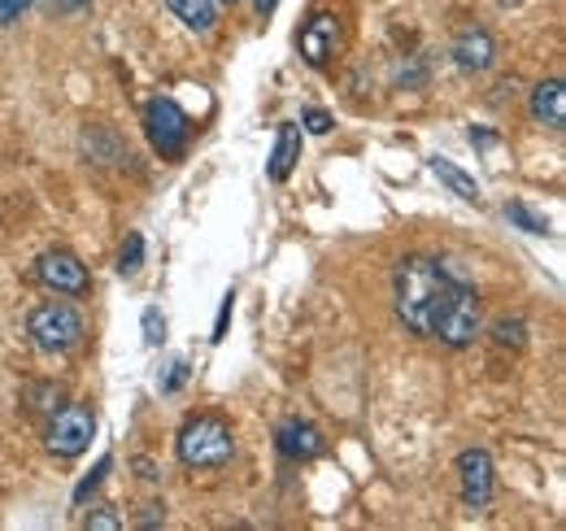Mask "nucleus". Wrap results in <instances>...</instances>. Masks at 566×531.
I'll return each mask as SVG.
<instances>
[{
    "label": "nucleus",
    "mask_w": 566,
    "mask_h": 531,
    "mask_svg": "<svg viewBox=\"0 0 566 531\" xmlns=\"http://www.w3.org/2000/svg\"><path fill=\"white\" fill-rule=\"evenodd\" d=\"M27 9H31V0H0V27H13Z\"/></svg>",
    "instance_id": "nucleus-27"
},
{
    "label": "nucleus",
    "mask_w": 566,
    "mask_h": 531,
    "mask_svg": "<svg viewBox=\"0 0 566 531\" xmlns=\"http://www.w3.org/2000/svg\"><path fill=\"white\" fill-rule=\"evenodd\" d=\"M136 470H140V479H148V483H153V479H161V475H157V466L148 462V458H136Z\"/></svg>",
    "instance_id": "nucleus-30"
},
{
    "label": "nucleus",
    "mask_w": 566,
    "mask_h": 531,
    "mask_svg": "<svg viewBox=\"0 0 566 531\" xmlns=\"http://www.w3.org/2000/svg\"><path fill=\"white\" fill-rule=\"evenodd\" d=\"M253 9H258V13H262V18H271V13H275V9H280V0H253Z\"/></svg>",
    "instance_id": "nucleus-31"
},
{
    "label": "nucleus",
    "mask_w": 566,
    "mask_h": 531,
    "mask_svg": "<svg viewBox=\"0 0 566 531\" xmlns=\"http://www.w3.org/2000/svg\"><path fill=\"white\" fill-rule=\"evenodd\" d=\"M213 4H218V9H222V4H227V9H231V4H240V0H213Z\"/></svg>",
    "instance_id": "nucleus-32"
},
{
    "label": "nucleus",
    "mask_w": 566,
    "mask_h": 531,
    "mask_svg": "<svg viewBox=\"0 0 566 531\" xmlns=\"http://www.w3.org/2000/svg\"><path fill=\"white\" fill-rule=\"evenodd\" d=\"M49 13H57V18H71V13H83L92 0H40Z\"/></svg>",
    "instance_id": "nucleus-26"
},
{
    "label": "nucleus",
    "mask_w": 566,
    "mask_h": 531,
    "mask_svg": "<svg viewBox=\"0 0 566 531\" xmlns=\"http://www.w3.org/2000/svg\"><path fill=\"white\" fill-rule=\"evenodd\" d=\"M83 528L87 531H118L123 528V519L114 514V506H96V510L83 519Z\"/></svg>",
    "instance_id": "nucleus-23"
},
{
    "label": "nucleus",
    "mask_w": 566,
    "mask_h": 531,
    "mask_svg": "<svg viewBox=\"0 0 566 531\" xmlns=\"http://www.w3.org/2000/svg\"><path fill=\"white\" fill-rule=\"evenodd\" d=\"M458 483H462V506L484 510L496 492V466L489 449H467L458 454Z\"/></svg>",
    "instance_id": "nucleus-9"
},
{
    "label": "nucleus",
    "mask_w": 566,
    "mask_h": 531,
    "mask_svg": "<svg viewBox=\"0 0 566 531\" xmlns=\"http://www.w3.org/2000/svg\"><path fill=\"white\" fill-rule=\"evenodd\" d=\"M275 445H280V454L287 462H314V458H323V449H327L323 431H318L310 418H283L280 431H275Z\"/></svg>",
    "instance_id": "nucleus-12"
},
{
    "label": "nucleus",
    "mask_w": 566,
    "mask_h": 531,
    "mask_svg": "<svg viewBox=\"0 0 566 531\" xmlns=\"http://www.w3.org/2000/svg\"><path fill=\"white\" fill-rule=\"evenodd\" d=\"M35 279H40L49 292H57V296H83V292L92 288L87 266L78 262V253H71V249H44V253L35 258Z\"/></svg>",
    "instance_id": "nucleus-7"
},
{
    "label": "nucleus",
    "mask_w": 566,
    "mask_h": 531,
    "mask_svg": "<svg viewBox=\"0 0 566 531\" xmlns=\"http://www.w3.org/2000/svg\"><path fill=\"white\" fill-rule=\"evenodd\" d=\"M493 340L501 348H523L527 344V323L523 319H501V323H493Z\"/></svg>",
    "instance_id": "nucleus-19"
},
{
    "label": "nucleus",
    "mask_w": 566,
    "mask_h": 531,
    "mask_svg": "<svg viewBox=\"0 0 566 531\" xmlns=\"http://www.w3.org/2000/svg\"><path fill=\"white\" fill-rule=\"evenodd\" d=\"M527 110H532V118H536L541 127L563 132L566 127V83L563 79H545V83H536L532 96H527Z\"/></svg>",
    "instance_id": "nucleus-13"
},
{
    "label": "nucleus",
    "mask_w": 566,
    "mask_h": 531,
    "mask_svg": "<svg viewBox=\"0 0 566 531\" xmlns=\"http://www.w3.org/2000/svg\"><path fill=\"white\" fill-rule=\"evenodd\" d=\"M505 218H510L518 231H527V236H549V218L536 214V209L523 205V200H510V205H505Z\"/></svg>",
    "instance_id": "nucleus-18"
},
{
    "label": "nucleus",
    "mask_w": 566,
    "mask_h": 531,
    "mask_svg": "<svg viewBox=\"0 0 566 531\" xmlns=\"http://www.w3.org/2000/svg\"><path fill=\"white\" fill-rule=\"evenodd\" d=\"M431 175L453 192V197L471 200V205H480V184L458 166V162H449V157H431Z\"/></svg>",
    "instance_id": "nucleus-16"
},
{
    "label": "nucleus",
    "mask_w": 566,
    "mask_h": 531,
    "mask_svg": "<svg viewBox=\"0 0 566 531\" xmlns=\"http://www.w3.org/2000/svg\"><path fill=\"white\" fill-rule=\"evenodd\" d=\"M175 454L188 470H213V466H227L235 458V436L218 414H197L179 427Z\"/></svg>",
    "instance_id": "nucleus-2"
},
{
    "label": "nucleus",
    "mask_w": 566,
    "mask_h": 531,
    "mask_svg": "<svg viewBox=\"0 0 566 531\" xmlns=\"http://www.w3.org/2000/svg\"><path fill=\"white\" fill-rule=\"evenodd\" d=\"M140 266H144V236L140 231H132L127 236V244H123V253H118V274H140Z\"/></svg>",
    "instance_id": "nucleus-20"
},
{
    "label": "nucleus",
    "mask_w": 566,
    "mask_h": 531,
    "mask_svg": "<svg viewBox=\"0 0 566 531\" xmlns=\"http://www.w3.org/2000/svg\"><path fill=\"white\" fill-rule=\"evenodd\" d=\"M27 332H31V340H35V348H40V353L62 357V353H74V348L83 344L87 323H83V314L74 310L71 301H44V305H35V310H31Z\"/></svg>",
    "instance_id": "nucleus-3"
},
{
    "label": "nucleus",
    "mask_w": 566,
    "mask_h": 531,
    "mask_svg": "<svg viewBox=\"0 0 566 531\" xmlns=\"http://www.w3.org/2000/svg\"><path fill=\"white\" fill-rule=\"evenodd\" d=\"M22 405H27L31 414H40V418H53V414L66 405V388H62L57 379H40V384H27V388H22Z\"/></svg>",
    "instance_id": "nucleus-17"
},
{
    "label": "nucleus",
    "mask_w": 566,
    "mask_h": 531,
    "mask_svg": "<svg viewBox=\"0 0 566 531\" xmlns=\"http://www.w3.org/2000/svg\"><path fill=\"white\" fill-rule=\"evenodd\" d=\"M467 274H458L449 262L440 258H406L392 270V310L401 319V327L419 340L436 335V323L453 296V288L462 283Z\"/></svg>",
    "instance_id": "nucleus-1"
},
{
    "label": "nucleus",
    "mask_w": 566,
    "mask_h": 531,
    "mask_svg": "<svg viewBox=\"0 0 566 531\" xmlns=\"http://www.w3.org/2000/svg\"><path fill=\"white\" fill-rule=\"evenodd\" d=\"M296 44H301V58H305L310 66L323 70L340 49H345V22H340L336 13H327V9H318V13H310V22L301 27Z\"/></svg>",
    "instance_id": "nucleus-8"
},
{
    "label": "nucleus",
    "mask_w": 566,
    "mask_h": 531,
    "mask_svg": "<svg viewBox=\"0 0 566 531\" xmlns=\"http://www.w3.org/2000/svg\"><path fill=\"white\" fill-rule=\"evenodd\" d=\"M109 466H114V458L105 454V458L96 462V470H92V475H87V479H83V483L74 488V506H83V501H87V497H92V492H96V488L105 483V475H109Z\"/></svg>",
    "instance_id": "nucleus-22"
},
{
    "label": "nucleus",
    "mask_w": 566,
    "mask_h": 531,
    "mask_svg": "<svg viewBox=\"0 0 566 531\" xmlns=\"http://www.w3.org/2000/svg\"><path fill=\"white\" fill-rule=\"evenodd\" d=\"M231 301H235V296L227 292V296H222V305H218V323H213V340H222V335H227V323H231Z\"/></svg>",
    "instance_id": "nucleus-28"
},
{
    "label": "nucleus",
    "mask_w": 566,
    "mask_h": 531,
    "mask_svg": "<svg viewBox=\"0 0 566 531\" xmlns=\"http://www.w3.org/2000/svg\"><path fill=\"white\" fill-rule=\"evenodd\" d=\"M144 132H148V144L166 157V162H179L192 144V118L179 110V101L170 96H153L144 105Z\"/></svg>",
    "instance_id": "nucleus-5"
},
{
    "label": "nucleus",
    "mask_w": 566,
    "mask_h": 531,
    "mask_svg": "<svg viewBox=\"0 0 566 531\" xmlns=\"http://www.w3.org/2000/svg\"><path fill=\"white\" fill-rule=\"evenodd\" d=\"M78 148L92 166H105V170H127L132 166V144L109 123H87L78 135Z\"/></svg>",
    "instance_id": "nucleus-10"
},
{
    "label": "nucleus",
    "mask_w": 566,
    "mask_h": 531,
    "mask_svg": "<svg viewBox=\"0 0 566 531\" xmlns=\"http://www.w3.org/2000/svg\"><path fill=\"white\" fill-rule=\"evenodd\" d=\"M449 58H453V66L462 70V74H489L496 66V40L484 27H462L453 35Z\"/></svg>",
    "instance_id": "nucleus-11"
},
{
    "label": "nucleus",
    "mask_w": 566,
    "mask_h": 531,
    "mask_svg": "<svg viewBox=\"0 0 566 531\" xmlns=\"http://www.w3.org/2000/svg\"><path fill=\"white\" fill-rule=\"evenodd\" d=\"M332 127H336V123H332L327 110H305V132L310 135H327Z\"/></svg>",
    "instance_id": "nucleus-25"
},
{
    "label": "nucleus",
    "mask_w": 566,
    "mask_h": 531,
    "mask_svg": "<svg viewBox=\"0 0 566 531\" xmlns=\"http://www.w3.org/2000/svg\"><path fill=\"white\" fill-rule=\"evenodd\" d=\"M92 436H96V414H92L87 400H66V405L49 418V431H44L49 454H57V458H78V454H87Z\"/></svg>",
    "instance_id": "nucleus-6"
},
{
    "label": "nucleus",
    "mask_w": 566,
    "mask_h": 531,
    "mask_svg": "<svg viewBox=\"0 0 566 531\" xmlns=\"http://www.w3.org/2000/svg\"><path fill=\"white\" fill-rule=\"evenodd\" d=\"M188 371H192V366H188L184 357H179V362H170V375L161 379V393H179V388L188 384Z\"/></svg>",
    "instance_id": "nucleus-24"
},
{
    "label": "nucleus",
    "mask_w": 566,
    "mask_h": 531,
    "mask_svg": "<svg viewBox=\"0 0 566 531\" xmlns=\"http://www.w3.org/2000/svg\"><path fill=\"white\" fill-rule=\"evenodd\" d=\"M157 523H166V506H144L140 528H157Z\"/></svg>",
    "instance_id": "nucleus-29"
},
{
    "label": "nucleus",
    "mask_w": 566,
    "mask_h": 531,
    "mask_svg": "<svg viewBox=\"0 0 566 531\" xmlns=\"http://www.w3.org/2000/svg\"><path fill=\"white\" fill-rule=\"evenodd\" d=\"M166 4H170V13L188 31H197V35H213L218 31V4L213 0H166Z\"/></svg>",
    "instance_id": "nucleus-15"
},
{
    "label": "nucleus",
    "mask_w": 566,
    "mask_h": 531,
    "mask_svg": "<svg viewBox=\"0 0 566 531\" xmlns=\"http://www.w3.org/2000/svg\"><path fill=\"white\" fill-rule=\"evenodd\" d=\"M140 332H144V344H148V348H157V344L166 340V319H161L157 305H148V310L140 314Z\"/></svg>",
    "instance_id": "nucleus-21"
},
{
    "label": "nucleus",
    "mask_w": 566,
    "mask_h": 531,
    "mask_svg": "<svg viewBox=\"0 0 566 531\" xmlns=\"http://www.w3.org/2000/svg\"><path fill=\"white\" fill-rule=\"evenodd\" d=\"M480 335H484V301H480V288H475L471 279H462V283L453 288V296H449V305H444V314H440L431 340H440L444 348L462 353V348H471Z\"/></svg>",
    "instance_id": "nucleus-4"
},
{
    "label": "nucleus",
    "mask_w": 566,
    "mask_h": 531,
    "mask_svg": "<svg viewBox=\"0 0 566 531\" xmlns=\"http://www.w3.org/2000/svg\"><path fill=\"white\" fill-rule=\"evenodd\" d=\"M296 162H301V127L296 123H283L280 139H275V153H271V179L287 184V175L296 170Z\"/></svg>",
    "instance_id": "nucleus-14"
}]
</instances>
